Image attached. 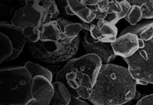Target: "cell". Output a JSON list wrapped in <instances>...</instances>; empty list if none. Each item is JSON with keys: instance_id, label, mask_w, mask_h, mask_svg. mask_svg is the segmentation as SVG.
<instances>
[{"instance_id": "obj_1", "label": "cell", "mask_w": 153, "mask_h": 105, "mask_svg": "<svg viewBox=\"0 0 153 105\" xmlns=\"http://www.w3.org/2000/svg\"><path fill=\"white\" fill-rule=\"evenodd\" d=\"M137 84L128 69L103 64L88 100L94 105H123L134 99Z\"/></svg>"}, {"instance_id": "obj_2", "label": "cell", "mask_w": 153, "mask_h": 105, "mask_svg": "<svg viewBox=\"0 0 153 105\" xmlns=\"http://www.w3.org/2000/svg\"><path fill=\"white\" fill-rule=\"evenodd\" d=\"M126 32L136 34L139 38L137 51L124 58L129 72L137 84H153V21L130 26L120 34Z\"/></svg>"}, {"instance_id": "obj_3", "label": "cell", "mask_w": 153, "mask_h": 105, "mask_svg": "<svg viewBox=\"0 0 153 105\" xmlns=\"http://www.w3.org/2000/svg\"><path fill=\"white\" fill-rule=\"evenodd\" d=\"M33 78L24 66L0 70V105H25L32 99Z\"/></svg>"}, {"instance_id": "obj_4", "label": "cell", "mask_w": 153, "mask_h": 105, "mask_svg": "<svg viewBox=\"0 0 153 105\" xmlns=\"http://www.w3.org/2000/svg\"><path fill=\"white\" fill-rule=\"evenodd\" d=\"M80 43V35L68 44L61 41L27 42L28 50L35 59L45 64H53L70 60L78 50Z\"/></svg>"}, {"instance_id": "obj_5", "label": "cell", "mask_w": 153, "mask_h": 105, "mask_svg": "<svg viewBox=\"0 0 153 105\" xmlns=\"http://www.w3.org/2000/svg\"><path fill=\"white\" fill-rule=\"evenodd\" d=\"M24 6L15 12L11 23L18 28L32 26L40 29L47 22L48 12L40 1H25Z\"/></svg>"}, {"instance_id": "obj_6", "label": "cell", "mask_w": 153, "mask_h": 105, "mask_svg": "<svg viewBox=\"0 0 153 105\" xmlns=\"http://www.w3.org/2000/svg\"><path fill=\"white\" fill-rule=\"evenodd\" d=\"M102 65L100 58L94 54H87L71 59L56 75V81H62L65 75L70 70H78L89 75L94 84Z\"/></svg>"}, {"instance_id": "obj_7", "label": "cell", "mask_w": 153, "mask_h": 105, "mask_svg": "<svg viewBox=\"0 0 153 105\" xmlns=\"http://www.w3.org/2000/svg\"><path fill=\"white\" fill-rule=\"evenodd\" d=\"M32 99L25 105H49L53 95L51 81L43 76L33 78L31 89Z\"/></svg>"}, {"instance_id": "obj_8", "label": "cell", "mask_w": 153, "mask_h": 105, "mask_svg": "<svg viewBox=\"0 0 153 105\" xmlns=\"http://www.w3.org/2000/svg\"><path fill=\"white\" fill-rule=\"evenodd\" d=\"M81 43L87 54H94L98 56L103 64H108L117 56L111 43H104L94 39L89 31H86Z\"/></svg>"}, {"instance_id": "obj_9", "label": "cell", "mask_w": 153, "mask_h": 105, "mask_svg": "<svg viewBox=\"0 0 153 105\" xmlns=\"http://www.w3.org/2000/svg\"><path fill=\"white\" fill-rule=\"evenodd\" d=\"M139 45V37L131 32L120 34L116 40L111 43L115 54L123 58L132 56L138 49Z\"/></svg>"}, {"instance_id": "obj_10", "label": "cell", "mask_w": 153, "mask_h": 105, "mask_svg": "<svg viewBox=\"0 0 153 105\" xmlns=\"http://www.w3.org/2000/svg\"><path fill=\"white\" fill-rule=\"evenodd\" d=\"M117 28L104 20H98L97 24H91L89 32L94 39L104 43H112L116 40Z\"/></svg>"}, {"instance_id": "obj_11", "label": "cell", "mask_w": 153, "mask_h": 105, "mask_svg": "<svg viewBox=\"0 0 153 105\" xmlns=\"http://www.w3.org/2000/svg\"><path fill=\"white\" fill-rule=\"evenodd\" d=\"M0 32L8 36L13 42L15 52L11 61L14 60L21 54L25 45L27 42L22 30L13 26L11 23L3 21L0 23Z\"/></svg>"}, {"instance_id": "obj_12", "label": "cell", "mask_w": 153, "mask_h": 105, "mask_svg": "<svg viewBox=\"0 0 153 105\" xmlns=\"http://www.w3.org/2000/svg\"><path fill=\"white\" fill-rule=\"evenodd\" d=\"M131 5L128 1H109L107 16L104 20L115 25L128 15Z\"/></svg>"}, {"instance_id": "obj_13", "label": "cell", "mask_w": 153, "mask_h": 105, "mask_svg": "<svg viewBox=\"0 0 153 105\" xmlns=\"http://www.w3.org/2000/svg\"><path fill=\"white\" fill-rule=\"evenodd\" d=\"M65 10L68 15L77 16L84 22L91 23L96 19L95 14L81 1H67Z\"/></svg>"}, {"instance_id": "obj_14", "label": "cell", "mask_w": 153, "mask_h": 105, "mask_svg": "<svg viewBox=\"0 0 153 105\" xmlns=\"http://www.w3.org/2000/svg\"><path fill=\"white\" fill-rule=\"evenodd\" d=\"M40 41H61L66 43L62 34V29L59 26L56 20H53L43 24L40 28Z\"/></svg>"}, {"instance_id": "obj_15", "label": "cell", "mask_w": 153, "mask_h": 105, "mask_svg": "<svg viewBox=\"0 0 153 105\" xmlns=\"http://www.w3.org/2000/svg\"><path fill=\"white\" fill-rule=\"evenodd\" d=\"M53 95L51 101V105H68L72 100L70 91L64 83L56 81L52 83Z\"/></svg>"}, {"instance_id": "obj_16", "label": "cell", "mask_w": 153, "mask_h": 105, "mask_svg": "<svg viewBox=\"0 0 153 105\" xmlns=\"http://www.w3.org/2000/svg\"><path fill=\"white\" fill-rule=\"evenodd\" d=\"M15 52L14 45L9 37L0 32V64L11 61Z\"/></svg>"}, {"instance_id": "obj_17", "label": "cell", "mask_w": 153, "mask_h": 105, "mask_svg": "<svg viewBox=\"0 0 153 105\" xmlns=\"http://www.w3.org/2000/svg\"><path fill=\"white\" fill-rule=\"evenodd\" d=\"M82 30L83 29L81 23L72 22L65 19L62 34L65 42L70 43L74 38L79 35Z\"/></svg>"}, {"instance_id": "obj_18", "label": "cell", "mask_w": 153, "mask_h": 105, "mask_svg": "<svg viewBox=\"0 0 153 105\" xmlns=\"http://www.w3.org/2000/svg\"><path fill=\"white\" fill-rule=\"evenodd\" d=\"M24 67L33 78L36 76H43L52 83L53 75L47 68L31 61L26 62Z\"/></svg>"}, {"instance_id": "obj_19", "label": "cell", "mask_w": 153, "mask_h": 105, "mask_svg": "<svg viewBox=\"0 0 153 105\" xmlns=\"http://www.w3.org/2000/svg\"><path fill=\"white\" fill-rule=\"evenodd\" d=\"M131 5L140 7L143 12V18L153 19V1H128Z\"/></svg>"}, {"instance_id": "obj_20", "label": "cell", "mask_w": 153, "mask_h": 105, "mask_svg": "<svg viewBox=\"0 0 153 105\" xmlns=\"http://www.w3.org/2000/svg\"><path fill=\"white\" fill-rule=\"evenodd\" d=\"M109 1H98L97 5L88 7L95 14L96 19L105 20L107 16Z\"/></svg>"}, {"instance_id": "obj_21", "label": "cell", "mask_w": 153, "mask_h": 105, "mask_svg": "<svg viewBox=\"0 0 153 105\" xmlns=\"http://www.w3.org/2000/svg\"><path fill=\"white\" fill-rule=\"evenodd\" d=\"M21 30L27 42L35 43L40 40V29L32 26H27Z\"/></svg>"}, {"instance_id": "obj_22", "label": "cell", "mask_w": 153, "mask_h": 105, "mask_svg": "<svg viewBox=\"0 0 153 105\" xmlns=\"http://www.w3.org/2000/svg\"><path fill=\"white\" fill-rule=\"evenodd\" d=\"M142 19H143V12L140 7L137 5H131L125 19L131 24V26H134Z\"/></svg>"}, {"instance_id": "obj_23", "label": "cell", "mask_w": 153, "mask_h": 105, "mask_svg": "<svg viewBox=\"0 0 153 105\" xmlns=\"http://www.w3.org/2000/svg\"><path fill=\"white\" fill-rule=\"evenodd\" d=\"M42 6L48 12L47 22L51 21V19L57 18L59 14V11L57 4L54 1H40Z\"/></svg>"}, {"instance_id": "obj_24", "label": "cell", "mask_w": 153, "mask_h": 105, "mask_svg": "<svg viewBox=\"0 0 153 105\" xmlns=\"http://www.w3.org/2000/svg\"><path fill=\"white\" fill-rule=\"evenodd\" d=\"M136 105H153V94L143 98L138 101Z\"/></svg>"}, {"instance_id": "obj_25", "label": "cell", "mask_w": 153, "mask_h": 105, "mask_svg": "<svg viewBox=\"0 0 153 105\" xmlns=\"http://www.w3.org/2000/svg\"><path fill=\"white\" fill-rule=\"evenodd\" d=\"M68 105H90V104L85 102L84 101L82 100L79 98H75L72 97V100L70 103Z\"/></svg>"}, {"instance_id": "obj_26", "label": "cell", "mask_w": 153, "mask_h": 105, "mask_svg": "<svg viewBox=\"0 0 153 105\" xmlns=\"http://www.w3.org/2000/svg\"><path fill=\"white\" fill-rule=\"evenodd\" d=\"M47 69L51 72L53 75H57V73L60 71L62 68L59 65H50L47 67Z\"/></svg>"}, {"instance_id": "obj_27", "label": "cell", "mask_w": 153, "mask_h": 105, "mask_svg": "<svg viewBox=\"0 0 153 105\" xmlns=\"http://www.w3.org/2000/svg\"><path fill=\"white\" fill-rule=\"evenodd\" d=\"M81 2L87 6L91 7L97 5L98 1H88V0L84 1V0H82V1H81Z\"/></svg>"}, {"instance_id": "obj_28", "label": "cell", "mask_w": 153, "mask_h": 105, "mask_svg": "<svg viewBox=\"0 0 153 105\" xmlns=\"http://www.w3.org/2000/svg\"><path fill=\"white\" fill-rule=\"evenodd\" d=\"M81 24L82 26V29L86 31H89V32L90 29L91 28V24L92 23H88L84 22L82 21L80 23Z\"/></svg>"}, {"instance_id": "obj_29", "label": "cell", "mask_w": 153, "mask_h": 105, "mask_svg": "<svg viewBox=\"0 0 153 105\" xmlns=\"http://www.w3.org/2000/svg\"><path fill=\"white\" fill-rule=\"evenodd\" d=\"M140 93H139L137 91V92H136V95H135V96H134V99L137 100V99H139V98H140Z\"/></svg>"}]
</instances>
